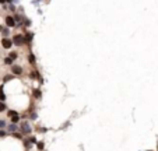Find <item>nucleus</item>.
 Listing matches in <instances>:
<instances>
[{"mask_svg":"<svg viewBox=\"0 0 158 151\" xmlns=\"http://www.w3.org/2000/svg\"><path fill=\"white\" fill-rule=\"evenodd\" d=\"M25 42V38L22 36V35H14V38H13V43H16L17 46H21L22 43Z\"/></svg>","mask_w":158,"mask_h":151,"instance_id":"f257e3e1","label":"nucleus"},{"mask_svg":"<svg viewBox=\"0 0 158 151\" xmlns=\"http://www.w3.org/2000/svg\"><path fill=\"white\" fill-rule=\"evenodd\" d=\"M6 109V105L4 104H0V112H1V111H4Z\"/></svg>","mask_w":158,"mask_h":151,"instance_id":"1a4fd4ad","label":"nucleus"},{"mask_svg":"<svg viewBox=\"0 0 158 151\" xmlns=\"http://www.w3.org/2000/svg\"><path fill=\"white\" fill-rule=\"evenodd\" d=\"M24 132H30V127H28V125H24Z\"/></svg>","mask_w":158,"mask_h":151,"instance_id":"f8f14e48","label":"nucleus"},{"mask_svg":"<svg viewBox=\"0 0 158 151\" xmlns=\"http://www.w3.org/2000/svg\"><path fill=\"white\" fill-rule=\"evenodd\" d=\"M14 115H17V112H16V111H10V112H9V116H10V117L14 116Z\"/></svg>","mask_w":158,"mask_h":151,"instance_id":"0eeeda50","label":"nucleus"},{"mask_svg":"<svg viewBox=\"0 0 158 151\" xmlns=\"http://www.w3.org/2000/svg\"><path fill=\"white\" fill-rule=\"evenodd\" d=\"M4 98H6V97H4V94H3V91H1V88H0V99L3 101Z\"/></svg>","mask_w":158,"mask_h":151,"instance_id":"6e6552de","label":"nucleus"},{"mask_svg":"<svg viewBox=\"0 0 158 151\" xmlns=\"http://www.w3.org/2000/svg\"><path fill=\"white\" fill-rule=\"evenodd\" d=\"M10 130H11V132H14V130H16V126L11 125V126H10Z\"/></svg>","mask_w":158,"mask_h":151,"instance_id":"ddd939ff","label":"nucleus"},{"mask_svg":"<svg viewBox=\"0 0 158 151\" xmlns=\"http://www.w3.org/2000/svg\"><path fill=\"white\" fill-rule=\"evenodd\" d=\"M11 120L16 123V122H18V115H14V116H11Z\"/></svg>","mask_w":158,"mask_h":151,"instance_id":"423d86ee","label":"nucleus"},{"mask_svg":"<svg viewBox=\"0 0 158 151\" xmlns=\"http://www.w3.org/2000/svg\"><path fill=\"white\" fill-rule=\"evenodd\" d=\"M3 126H4V122H3V120H0V127H3Z\"/></svg>","mask_w":158,"mask_h":151,"instance_id":"2eb2a0df","label":"nucleus"},{"mask_svg":"<svg viewBox=\"0 0 158 151\" xmlns=\"http://www.w3.org/2000/svg\"><path fill=\"white\" fill-rule=\"evenodd\" d=\"M0 31H1V25H0Z\"/></svg>","mask_w":158,"mask_h":151,"instance_id":"a211bd4d","label":"nucleus"},{"mask_svg":"<svg viewBox=\"0 0 158 151\" xmlns=\"http://www.w3.org/2000/svg\"><path fill=\"white\" fill-rule=\"evenodd\" d=\"M11 62H13V59H11V57H6V60H4V63H6V65H10V63H11Z\"/></svg>","mask_w":158,"mask_h":151,"instance_id":"39448f33","label":"nucleus"},{"mask_svg":"<svg viewBox=\"0 0 158 151\" xmlns=\"http://www.w3.org/2000/svg\"><path fill=\"white\" fill-rule=\"evenodd\" d=\"M35 95H36V97H41V94H39L38 90H35Z\"/></svg>","mask_w":158,"mask_h":151,"instance_id":"4468645a","label":"nucleus"},{"mask_svg":"<svg viewBox=\"0 0 158 151\" xmlns=\"http://www.w3.org/2000/svg\"><path fill=\"white\" fill-rule=\"evenodd\" d=\"M10 57H11V59H13V60H14V59H16V57H17V53H11V55H10Z\"/></svg>","mask_w":158,"mask_h":151,"instance_id":"9d476101","label":"nucleus"},{"mask_svg":"<svg viewBox=\"0 0 158 151\" xmlns=\"http://www.w3.org/2000/svg\"><path fill=\"white\" fill-rule=\"evenodd\" d=\"M11 71H13L14 74H17V76H18V74H21V73H22V69L20 67V66H13Z\"/></svg>","mask_w":158,"mask_h":151,"instance_id":"20e7f679","label":"nucleus"},{"mask_svg":"<svg viewBox=\"0 0 158 151\" xmlns=\"http://www.w3.org/2000/svg\"><path fill=\"white\" fill-rule=\"evenodd\" d=\"M6 24L9 27H14L16 25V22H14V18L13 17H6Z\"/></svg>","mask_w":158,"mask_h":151,"instance_id":"7ed1b4c3","label":"nucleus"},{"mask_svg":"<svg viewBox=\"0 0 158 151\" xmlns=\"http://www.w3.org/2000/svg\"><path fill=\"white\" fill-rule=\"evenodd\" d=\"M30 62H31V63H34V62H35V56L31 55V56H30Z\"/></svg>","mask_w":158,"mask_h":151,"instance_id":"9b49d317","label":"nucleus"},{"mask_svg":"<svg viewBox=\"0 0 158 151\" xmlns=\"http://www.w3.org/2000/svg\"><path fill=\"white\" fill-rule=\"evenodd\" d=\"M4 1H7V0H0V3H4Z\"/></svg>","mask_w":158,"mask_h":151,"instance_id":"f3484780","label":"nucleus"},{"mask_svg":"<svg viewBox=\"0 0 158 151\" xmlns=\"http://www.w3.org/2000/svg\"><path fill=\"white\" fill-rule=\"evenodd\" d=\"M3 136H4V133H3V132H0V137H3Z\"/></svg>","mask_w":158,"mask_h":151,"instance_id":"dca6fc26","label":"nucleus"},{"mask_svg":"<svg viewBox=\"0 0 158 151\" xmlns=\"http://www.w3.org/2000/svg\"><path fill=\"white\" fill-rule=\"evenodd\" d=\"M1 45H3L4 49H10L11 45H13V42H11V39H9V38H3L1 39Z\"/></svg>","mask_w":158,"mask_h":151,"instance_id":"f03ea898","label":"nucleus"}]
</instances>
